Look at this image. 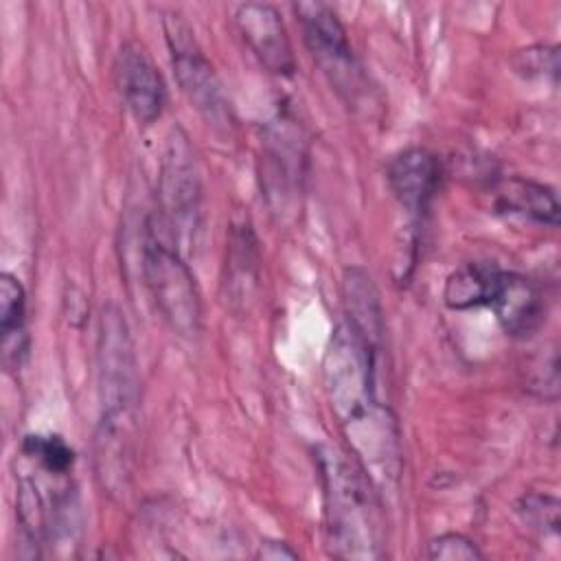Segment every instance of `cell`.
<instances>
[{
    "mask_svg": "<svg viewBox=\"0 0 561 561\" xmlns=\"http://www.w3.org/2000/svg\"><path fill=\"white\" fill-rule=\"evenodd\" d=\"M377 355L340 324L324 353V390L353 458L377 489H392L401 473L399 425L377 392Z\"/></svg>",
    "mask_w": 561,
    "mask_h": 561,
    "instance_id": "cell-1",
    "label": "cell"
},
{
    "mask_svg": "<svg viewBox=\"0 0 561 561\" xmlns=\"http://www.w3.org/2000/svg\"><path fill=\"white\" fill-rule=\"evenodd\" d=\"M322 500L327 546L337 559L383 557V522L377 486L359 462L337 447L318 445L313 449Z\"/></svg>",
    "mask_w": 561,
    "mask_h": 561,
    "instance_id": "cell-2",
    "label": "cell"
},
{
    "mask_svg": "<svg viewBox=\"0 0 561 561\" xmlns=\"http://www.w3.org/2000/svg\"><path fill=\"white\" fill-rule=\"evenodd\" d=\"M99 423L94 447L131 449V432L140 401V375L129 324L118 305L107 302L96 333Z\"/></svg>",
    "mask_w": 561,
    "mask_h": 561,
    "instance_id": "cell-3",
    "label": "cell"
},
{
    "mask_svg": "<svg viewBox=\"0 0 561 561\" xmlns=\"http://www.w3.org/2000/svg\"><path fill=\"white\" fill-rule=\"evenodd\" d=\"M158 219L142 226L140 267L145 285L164 322L182 337H195L202 329V298L195 276L182 252L158 230Z\"/></svg>",
    "mask_w": 561,
    "mask_h": 561,
    "instance_id": "cell-4",
    "label": "cell"
},
{
    "mask_svg": "<svg viewBox=\"0 0 561 561\" xmlns=\"http://www.w3.org/2000/svg\"><path fill=\"white\" fill-rule=\"evenodd\" d=\"M202 178L195 151L186 131L182 127H173L160 158L158 221L180 252L195 241L202 226Z\"/></svg>",
    "mask_w": 561,
    "mask_h": 561,
    "instance_id": "cell-5",
    "label": "cell"
},
{
    "mask_svg": "<svg viewBox=\"0 0 561 561\" xmlns=\"http://www.w3.org/2000/svg\"><path fill=\"white\" fill-rule=\"evenodd\" d=\"M162 31L182 92L208 125L215 129H228L232 125L230 103L210 59L197 44L191 24L178 11H167L162 15Z\"/></svg>",
    "mask_w": 561,
    "mask_h": 561,
    "instance_id": "cell-6",
    "label": "cell"
},
{
    "mask_svg": "<svg viewBox=\"0 0 561 561\" xmlns=\"http://www.w3.org/2000/svg\"><path fill=\"white\" fill-rule=\"evenodd\" d=\"M294 13L316 66L342 99L355 103L364 94L366 79L337 13L320 0L296 2Z\"/></svg>",
    "mask_w": 561,
    "mask_h": 561,
    "instance_id": "cell-7",
    "label": "cell"
},
{
    "mask_svg": "<svg viewBox=\"0 0 561 561\" xmlns=\"http://www.w3.org/2000/svg\"><path fill=\"white\" fill-rule=\"evenodd\" d=\"M114 75L125 107L140 125H151L162 116L167 85L149 50L140 42L127 39L121 44L114 59Z\"/></svg>",
    "mask_w": 561,
    "mask_h": 561,
    "instance_id": "cell-8",
    "label": "cell"
},
{
    "mask_svg": "<svg viewBox=\"0 0 561 561\" xmlns=\"http://www.w3.org/2000/svg\"><path fill=\"white\" fill-rule=\"evenodd\" d=\"M443 167L436 153L425 147H408L390 158L386 182L401 210L416 224L438 193Z\"/></svg>",
    "mask_w": 561,
    "mask_h": 561,
    "instance_id": "cell-9",
    "label": "cell"
},
{
    "mask_svg": "<svg viewBox=\"0 0 561 561\" xmlns=\"http://www.w3.org/2000/svg\"><path fill=\"white\" fill-rule=\"evenodd\" d=\"M234 24L252 55L274 75L291 77L296 59L285 22L267 2H245L234 11Z\"/></svg>",
    "mask_w": 561,
    "mask_h": 561,
    "instance_id": "cell-10",
    "label": "cell"
},
{
    "mask_svg": "<svg viewBox=\"0 0 561 561\" xmlns=\"http://www.w3.org/2000/svg\"><path fill=\"white\" fill-rule=\"evenodd\" d=\"M502 331L515 340L535 335L546 322V300L535 280L517 272H500L489 305Z\"/></svg>",
    "mask_w": 561,
    "mask_h": 561,
    "instance_id": "cell-11",
    "label": "cell"
},
{
    "mask_svg": "<svg viewBox=\"0 0 561 561\" xmlns=\"http://www.w3.org/2000/svg\"><path fill=\"white\" fill-rule=\"evenodd\" d=\"M302 160L305 153L300 149V142L285 123L270 129L263 145L261 180L265 182V195L270 197L274 210H287L289 202L296 195V188H300Z\"/></svg>",
    "mask_w": 561,
    "mask_h": 561,
    "instance_id": "cell-12",
    "label": "cell"
},
{
    "mask_svg": "<svg viewBox=\"0 0 561 561\" xmlns=\"http://www.w3.org/2000/svg\"><path fill=\"white\" fill-rule=\"evenodd\" d=\"M342 300L348 316L351 331L375 353L383 348L386 320L379 300V291L373 276L364 267H346L342 276Z\"/></svg>",
    "mask_w": 561,
    "mask_h": 561,
    "instance_id": "cell-13",
    "label": "cell"
},
{
    "mask_svg": "<svg viewBox=\"0 0 561 561\" xmlns=\"http://www.w3.org/2000/svg\"><path fill=\"white\" fill-rule=\"evenodd\" d=\"M259 243L248 219L230 224V237L226 248V274L221 280L226 302L239 311L248 305L259 287Z\"/></svg>",
    "mask_w": 561,
    "mask_h": 561,
    "instance_id": "cell-14",
    "label": "cell"
},
{
    "mask_svg": "<svg viewBox=\"0 0 561 561\" xmlns=\"http://www.w3.org/2000/svg\"><path fill=\"white\" fill-rule=\"evenodd\" d=\"M493 206L497 213L515 215L539 226H548V228L559 226L561 208H559L554 188L524 175H513L502 180L495 186Z\"/></svg>",
    "mask_w": 561,
    "mask_h": 561,
    "instance_id": "cell-15",
    "label": "cell"
},
{
    "mask_svg": "<svg viewBox=\"0 0 561 561\" xmlns=\"http://www.w3.org/2000/svg\"><path fill=\"white\" fill-rule=\"evenodd\" d=\"M0 351L4 370H18L28 355L26 291L18 276L0 274Z\"/></svg>",
    "mask_w": 561,
    "mask_h": 561,
    "instance_id": "cell-16",
    "label": "cell"
},
{
    "mask_svg": "<svg viewBox=\"0 0 561 561\" xmlns=\"http://www.w3.org/2000/svg\"><path fill=\"white\" fill-rule=\"evenodd\" d=\"M500 267L489 261H469L456 267L443 287V302L451 311H467L489 305L500 278Z\"/></svg>",
    "mask_w": 561,
    "mask_h": 561,
    "instance_id": "cell-17",
    "label": "cell"
},
{
    "mask_svg": "<svg viewBox=\"0 0 561 561\" xmlns=\"http://www.w3.org/2000/svg\"><path fill=\"white\" fill-rule=\"evenodd\" d=\"M22 454L53 478H66L75 467V451L59 434L24 436Z\"/></svg>",
    "mask_w": 561,
    "mask_h": 561,
    "instance_id": "cell-18",
    "label": "cell"
},
{
    "mask_svg": "<svg viewBox=\"0 0 561 561\" xmlns=\"http://www.w3.org/2000/svg\"><path fill=\"white\" fill-rule=\"evenodd\" d=\"M517 515L522 522L539 535H559V500L548 493H524L517 500Z\"/></svg>",
    "mask_w": 561,
    "mask_h": 561,
    "instance_id": "cell-19",
    "label": "cell"
},
{
    "mask_svg": "<svg viewBox=\"0 0 561 561\" xmlns=\"http://www.w3.org/2000/svg\"><path fill=\"white\" fill-rule=\"evenodd\" d=\"M515 68L524 77H548L557 85L559 77V48L554 44H537L519 50L515 57Z\"/></svg>",
    "mask_w": 561,
    "mask_h": 561,
    "instance_id": "cell-20",
    "label": "cell"
},
{
    "mask_svg": "<svg viewBox=\"0 0 561 561\" xmlns=\"http://www.w3.org/2000/svg\"><path fill=\"white\" fill-rule=\"evenodd\" d=\"M427 559L432 561H478L480 548L462 533H443L427 543Z\"/></svg>",
    "mask_w": 561,
    "mask_h": 561,
    "instance_id": "cell-21",
    "label": "cell"
},
{
    "mask_svg": "<svg viewBox=\"0 0 561 561\" xmlns=\"http://www.w3.org/2000/svg\"><path fill=\"white\" fill-rule=\"evenodd\" d=\"M539 397L546 401H557L559 399V362H557V348L550 346L546 348L533 370H530V386Z\"/></svg>",
    "mask_w": 561,
    "mask_h": 561,
    "instance_id": "cell-22",
    "label": "cell"
},
{
    "mask_svg": "<svg viewBox=\"0 0 561 561\" xmlns=\"http://www.w3.org/2000/svg\"><path fill=\"white\" fill-rule=\"evenodd\" d=\"M256 557L259 559H267V561H280V559H298V552L291 550L287 543L283 541H263L256 550Z\"/></svg>",
    "mask_w": 561,
    "mask_h": 561,
    "instance_id": "cell-23",
    "label": "cell"
}]
</instances>
